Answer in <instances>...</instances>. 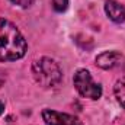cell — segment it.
I'll return each instance as SVG.
<instances>
[{
	"label": "cell",
	"mask_w": 125,
	"mask_h": 125,
	"mask_svg": "<svg viewBox=\"0 0 125 125\" xmlns=\"http://www.w3.org/2000/svg\"><path fill=\"white\" fill-rule=\"evenodd\" d=\"M10 1L18 4V6H21V7H29L33 3V0H10Z\"/></svg>",
	"instance_id": "cell-9"
},
{
	"label": "cell",
	"mask_w": 125,
	"mask_h": 125,
	"mask_svg": "<svg viewBox=\"0 0 125 125\" xmlns=\"http://www.w3.org/2000/svg\"><path fill=\"white\" fill-rule=\"evenodd\" d=\"M122 55L119 51H105L96 57V65L103 70H111L119 64Z\"/></svg>",
	"instance_id": "cell-5"
},
{
	"label": "cell",
	"mask_w": 125,
	"mask_h": 125,
	"mask_svg": "<svg viewBox=\"0 0 125 125\" xmlns=\"http://www.w3.org/2000/svg\"><path fill=\"white\" fill-rule=\"evenodd\" d=\"M32 74H33L35 82L45 89L55 87L62 79V73L58 62L50 57H42L33 61Z\"/></svg>",
	"instance_id": "cell-2"
},
{
	"label": "cell",
	"mask_w": 125,
	"mask_h": 125,
	"mask_svg": "<svg viewBox=\"0 0 125 125\" xmlns=\"http://www.w3.org/2000/svg\"><path fill=\"white\" fill-rule=\"evenodd\" d=\"M105 12L111 21L115 23H122L125 22V7L118 3L116 0H108L105 3Z\"/></svg>",
	"instance_id": "cell-6"
},
{
	"label": "cell",
	"mask_w": 125,
	"mask_h": 125,
	"mask_svg": "<svg viewBox=\"0 0 125 125\" xmlns=\"http://www.w3.org/2000/svg\"><path fill=\"white\" fill-rule=\"evenodd\" d=\"M52 7H54L55 12L62 13L68 7V0H52Z\"/></svg>",
	"instance_id": "cell-8"
},
{
	"label": "cell",
	"mask_w": 125,
	"mask_h": 125,
	"mask_svg": "<svg viewBox=\"0 0 125 125\" xmlns=\"http://www.w3.org/2000/svg\"><path fill=\"white\" fill-rule=\"evenodd\" d=\"M26 41L7 19H0V61H16L26 52Z\"/></svg>",
	"instance_id": "cell-1"
},
{
	"label": "cell",
	"mask_w": 125,
	"mask_h": 125,
	"mask_svg": "<svg viewBox=\"0 0 125 125\" xmlns=\"http://www.w3.org/2000/svg\"><path fill=\"white\" fill-rule=\"evenodd\" d=\"M3 108H4V103H3V102H0V114L3 112Z\"/></svg>",
	"instance_id": "cell-10"
},
{
	"label": "cell",
	"mask_w": 125,
	"mask_h": 125,
	"mask_svg": "<svg viewBox=\"0 0 125 125\" xmlns=\"http://www.w3.org/2000/svg\"><path fill=\"white\" fill-rule=\"evenodd\" d=\"M73 83H74V87L79 92V94L83 97H89V99L96 100L102 96L100 84L94 83V80L92 79V74L86 68H80L76 71V74L73 77Z\"/></svg>",
	"instance_id": "cell-3"
},
{
	"label": "cell",
	"mask_w": 125,
	"mask_h": 125,
	"mask_svg": "<svg viewBox=\"0 0 125 125\" xmlns=\"http://www.w3.org/2000/svg\"><path fill=\"white\" fill-rule=\"evenodd\" d=\"M114 92H115V96H116V99H118L119 105L125 109V77L119 79V80L115 83Z\"/></svg>",
	"instance_id": "cell-7"
},
{
	"label": "cell",
	"mask_w": 125,
	"mask_h": 125,
	"mask_svg": "<svg viewBox=\"0 0 125 125\" xmlns=\"http://www.w3.org/2000/svg\"><path fill=\"white\" fill-rule=\"evenodd\" d=\"M42 119L47 125H83V122L70 114L58 112L54 109H44L42 111Z\"/></svg>",
	"instance_id": "cell-4"
}]
</instances>
